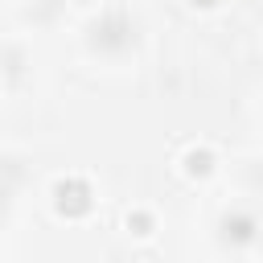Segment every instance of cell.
I'll list each match as a JSON object with an SVG mask.
<instances>
[{
  "label": "cell",
  "mask_w": 263,
  "mask_h": 263,
  "mask_svg": "<svg viewBox=\"0 0 263 263\" xmlns=\"http://www.w3.org/2000/svg\"><path fill=\"white\" fill-rule=\"evenodd\" d=\"M74 4H90V0H74Z\"/></svg>",
  "instance_id": "52a82bcc"
},
{
  "label": "cell",
  "mask_w": 263,
  "mask_h": 263,
  "mask_svg": "<svg viewBox=\"0 0 263 263\" xmlns=\"http://www.w3.org/2000/svg\"><path fill=\"white\" fill-rule=\"evenodd\" d=\"M123 222H127V230H132V234H140V238H148V234L156 230V218H152L148 210H127V218H123Z\"/></svg>",
  "instance_id": "5b68a950"
},
{
  "label": "cell",
  "mask_w": 263,
  "mask_h": 263,
  "mask_svg": "<svg viewBox=\"0 0 263 263\" xmlns=\"http://www.w3.org/2000/svg\"><path fill=\"white\" fill-rule=\"evenodd\" d=\"M214 168H218V156H214L210 148H185V156H181V173H185L189 181H205Z\"/></svg>",
  "instance_id": "277c9868"
},
{
  "label": "cell",
  "mask_w": 263,
  "mask_h": 263,
  "mask_svg": "<svg viewBox=\"0 0 263 263\" xmlns=\"http://www.w3.org/2000/svg\"><path fill=\"white\" fill-rule=\"evenodd\" d=\"M189 4H193V8H218L222 0H189Z\"/></svg>",
  "instance_id": "8992f818"
},
{
  "label": "cell",
  "mask_w": 263,
  "mask_h": 263,
  "mask_svg": "<svg viewBox=\"0 0 263 263\" xmlns=\"http://www.w3.org/2000/svg\"><path fill=\"white\" fill-rule=\"evenodd\" d=\"M95 45L99 49H127L132 45V25L119 12H111L103 25H95Z\"/></svg>",
  "instance_id": "3957f363"
},
{
  "label": "cell",
  "mask_w": 263,
  "mask_h": 263,
  "mask_svg": "<svg viewBox=\"0 0 263 263\" xmlns=\"http://www.w3.org/2000/svg\"><path fill=\"white\" fill-rule=\"evenodd\" d=\"M255 230H259L255 214H247V210H230V214H222V238H226L230 247H247V242H255Z\"/></svg>",
  "instance_id": "7a4b0ae2"
},
{
  "label": "cell",
  "mask_w": 263,
  "mask_h": 263,
  "mask_svg": "<svg viewBox=\"0 0 263 263\" xmlns=\"http://www.w3.org/2000/svg\"><path fill=\"white\" fill-rule=\"evenodd\" d=\"M49 197H53V210L62 218H70V222H78V218H86L95 210V185L86 177H78V173L58 177L53 189H49Z\"/></svg>",
  "instance_id": "6da1fadb"
}]
</instances>
